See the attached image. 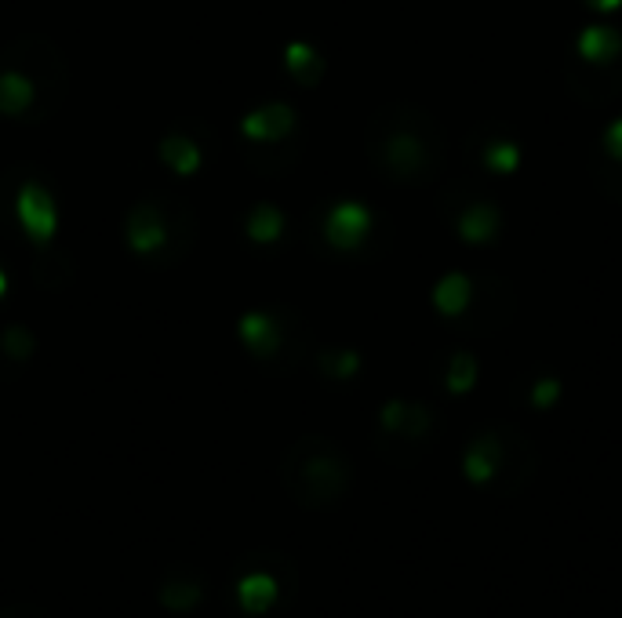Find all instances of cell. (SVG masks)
<instances>
[{
    "instance_id": "44dd1931",
    "label": "cell",
    "mask_w": 622,
    "mask_h": 618,
    "mask_svg": "<svg viewBox=\"0 0 622 618\" xmlns=\"http://www.w3.org/2000/svg\"><path fill=\"white\" fill-rule=\"evenodd\" d=\"M4 288H8V280H4V273H0V295H4Z\"/></svg>"
},
{
    "instance_id": "e0dca14e",
    "label": "cell",
    "mask_w": 622,
    "mask_h": 618,
    "mask_svg": "<svg viewBox=\"0 0 622 618\" xmlns=\"http://www.w3.org/2000/svg\"><path fill=\"white\" fill-rule=\"evenodd\" d=\"M619 48V40H615V33L612 30H590L586 33V40H582V51L586 55H597V62L604 59V55H612V51Z\"/></svg>"
},
{
    "instance_id": "277c9868",
    "label": "cell",
    "mask_w": 622,
    "mask_h": 618,
    "mask_svg": "<svg viewBox=\"0 0 622 618\" xmlns=\"http://www.w3.org/2000/svg\"><path fill=\"white\" fill-rule=\"evenodd\" d=\"M168 215L157 204H139L128 215V244L142 255H153L168 244Z\"/></svg>"
},
{
    "instance_id": "9c48e42d",
    "label": "cell",
    "mask_w": 622,
    "mask_h": 618,
    "mask_svg": "<svg viewBox=\"0 0 622 618\" xmlns=\"http://www.w3.org/2000/svg\"><path fill=\"white\" fill-rule=\"evenodd\" d=\"M204 600V582L190 571H175L161 586V604L168 611H193Z\"/></svg>"
},
{
    "instance_id": "d6986e66",
    "label": "cell",
    "mask_w": 622,
    "mask_h": 618,
    "mask_svg": "<svg viewBox=\"0 0 622 618\" xmlns=\"http://www.w3.org/2000/svg\"><path fill=\"white\" fill-rule=\"evenodd\" d=\"M455 368H459V371H452V375H448V386L466 389V386H470V375H473V360L470 357H455Z\"/></svg>"
},
{
    "instance_id": "52a82bcc",
    "label": "cell",
    "mask_w": 622,
    "mask_h": 618,
    "mask_svg": "<svg viewBox=\"0 0 622 618\" xmlns=\"http://www.w3.org/2000/svg\"><path fill=\"white\" fill-rule=\"evenodd\" d=\"M33 102H37V88L33 80L22 70H0V113L8 117H26L33 113Z\"/></svg>"
},
{
    "instance_id": "ba28073f",
    "label": "cell",
    "mask_w": 622,
    "mask_h": 618,
    "mask_svg": "<svg viewBox=\"0 0 622 618\" xmlns=\"http://www.w3.org/2000/svg\"><path fill=\"white\" fill-rule=\"evenodd\" d=\"M277 593H281V589H277V579L266 575V571H251V575H244V579L237 582V600H241V608L248 611V615L270 611Z\"/></svg>"
},
{
    "instance_id": "30bf717a",
    "label": "cell",
    "mask_w": 622,
    "mask_h": 618,
    "mask_svg": "<svg viewBox=\"0 0 622 618\" xmlns=\"http://www.w3.org/2000/svg\"><path fill=\"white\" fill-rule=\"evenodd\" d=\"M241 339L251 353L273 357L277 346H281V328H277L273 317H266V313H248V317L241 320Z\"/></svg>"
},
{
    "instance_id": "2e32d148",
    "label": "cell",
    "mask_w": 622,
    "mask_h": 618,
    "mask_svg": "<svg viewBox=\"0 0 622 618\" xmlns=\"http://www.w3.org/2000/svg\"><path fill=\"white\" fill-rule=\"evenodd\" d=\"M466 280L462 277H448L441 284V288H437V306L444 309V313H455V309H462L466 306Z\"/></svg>"
},
{
    "instance_id": "7a4b0ae2",
    "label": "cell",
    "mask_w": 622,
    "mask_h": 618,
    "mask_svg": "<svg viewBox=\"0 0 622 618\" xmlns=\"http://www.w3.org/2000/svg\"><path fill=\"white\" fill-rule=\"evenodd\" d=\"M22 70L33 80L37 88V99L44 102L41 113H48L51 106H59L62 91H66V62L55 51L48 37H19L11 40L4 55H0V70Z\"/></svg>"
},
{
    "instance_id": "5bb4252c",
    "label": "cell",
    "mask_w": 622,
    "mask_h": 618,
    "mask_svg": "<svg viewBox=\"0 0 622 618\" xmlns=\"http://www.w3.org/2000/svg\"><path fill=\"white\" fill-rule=\"evenodd\" d=\"M288 70H291V77H299L302 84H313V80L321 77V62H317V55H313L310 48L295 44V48H288Z\"/></svg>"
},
{
    "instance_id": "ffe728a7",
    "label": "cell",
    "mask_w": 622,
    "mask_h": 618,
    "mask_svg": "<svg viewBox=\"0 0 622 618\" xmlns=\"http://www.w3.org/2000/svg\"><path fill=\"white\" fill-rule=\"evenodd\" d=\"M608 150H612L615 157H622V120L612 128V135H608Z\"/></svg>"
},
{
    "instance_id": "9a60e30c",
    "label": "cell",
    "mask_w": 622,
    "mask_h": 618,
    "mask_svg": "<svg viewBox=\"0 0 622 618\" xmlns=\"http://www.w3.org/2000/svg\"><path fill=\"white\" fill-rule=\"evenodd\" d=\"M0 353L8 360H26L33 353V339L26 328H8L0 331Z\"/></svg>"
},
{
    "instance_id": "8fae6325",
    "label": "cell",
    "mask_w": 622,
    "mask_h": 618,
    "mask_svg": "<svg viewBox=\"0 0 622 618\" xmlns=\"http://www.w3.org/2000/svg\"><path fill=\"white\" fill-rule=\"evenodd\" d=\"M368 233V211L357 208V204H342L328 215V237L339 244V248H350Z\"/></svg>"
},
{
    "instance_id": "4fadbf2b",
    "label": "cell",
    "mask_w": 622,
    "mask_h": 618,
    "mask_svg": "<svg viewBox=\"0 0 622 618\" xmlns=\"http://www.w3.org/2000/svg\"><path fill=\"white\" fill-rule=\"evenodd\" d=\"M284 219H281V211L270 208V204H262V208L251 211V219H248V233L255 240H273L277 233H281Z\"/></svg>"
},
{
    "instance_id": "7c38bea8",
    "label": "cell",
    "mask_w": 622,
    "mask_h": 618,
    "mask_svg": "<svg viewBox=\"0 0 622 618\" xmlns=\"http://www.w3.org/2000/svg\"><path fill=\"white\" fill-rule=\"evenodd\" d=\"M161 157L168 160L179 175H193L197 164H201V150H197V142L182 139V135H168V139L161 142Z\"/></svg>"
},
{
    "instance_id": "8992f818",
    "label": "cell",
    "mask_w": 622,
    "mask_h": 618,
    "mask_svg": "<svg viewBox=\"0 0 622 618\" xmlns=\"http://www.w3.org/2000/svg\"><path fill=\"white\" fill-rule=\"evenodd\" d=\"M291 128H295V113L288 106H281V102H270V106H262V110H255L244 120V135L251 142H277Z\"/></svg>"
},
{
    "instance_id": "6da1fadb",
    "label": "cell",
    "mask_w": 622,
    "mask_h": 618,
    "mask_svg": "<svg viewBox=\"0 0 622 618\" xmlns=\"http://www.w3.org/2000/svg\"><path fill=\"white\" fill-rule=\"evenodd\" d=\"M284 488L291 491V499L306 509L332 506L346 495L350 488V462L335 448L332 440L324 437H302L295 448H288L281 462Z\"/></svg>"
},
{
    "instance_id": "ac0fdd59",
    "label": "cell",
    "mask_w": 622,
    "mask_h": 618,
    "mask_svg": "<svg viewBox=\"0 0 622 618\" xmlns=\"http://www.w3.org/2000/svg\"><path fill=\"white\" fill-rule=\"evenodd\" d=\"M492 226H495L492 208H473V226H462V233H466L470 240H484L488 233H492Z\"/></svg>"
},
{
    "instance_id": "3957f363",
    "label": "cell",
    "mask_w": 622,
    "mask_h": 618,
    "mask_svg": "<svg viewBox=\"0 0 622 618\" xmlns=\"http://www.w3.org/2000/svg\"><path fill=\"white\" fill-rule=\"evenodd\" d=\"M368 150H372L375 164H379L386 175L393 179H422L426 171H430V150H426V142L408 128H390L382 139L368 142Z\"/></svg>"
},
{
    "instance_id": "5b68a950",
    "label": "cell",
    "mask_w": 622,
    "mask_h": 618,
    "mask_svg": "<svg viewBox=\"0 0 622 618\" xmlns=\"http://www.w3.org/2000/svg\"><path fill=\"white\" fill-rule=\"evenodd\" d=\"M15 211H19L22 226H26V233H30L33 240H41L44 244V240L51 237V230H55V204H51L44 186H37V182L22 186L19 200H15Z\"/></svg>"
}]
</instances>
